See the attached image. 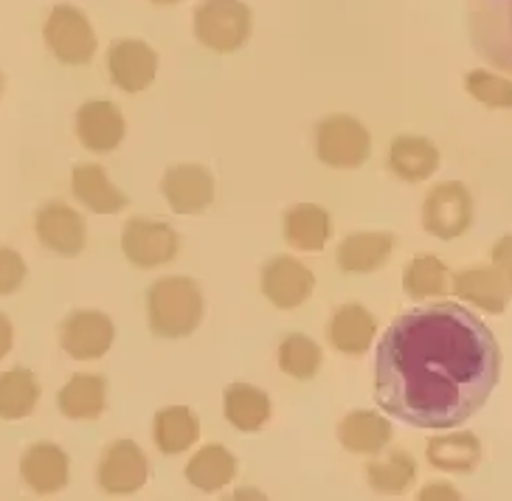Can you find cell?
<instances>
[{"mask_svg":"<svg viewBox=\"0 0 512 501\" xmlns=\"http://www.w3.org/2000/svg\"><path fill=\"white\" fill-rule=\"evenodd\" d=\"M501 375L493 330L453 302L414 307L375 352V403L403 426L448 431L484 409Z\"/></svg>","mask_w":512,"mask_h":501,"instance_id":"cell-1","label":"cell"},{"mask_svg":"<svg viewBox=\"0 0 512 501\" xmlns=\"http://www.w3.org/2000/svg\"><path fill=\"white\" fill-rule=\"evenodd\" d=\"M206 313L203 290L189 276H164L147 293V319L158 338H186L200 327Z\"/></svg>","mask_w":512,"mask_h":501,"instance_id":"cell-2","label":"cell"},{"mask_svg":"<svg viewBox=\"0 0 512 501\" xmlns=\"http://www.w3.org/2000/svg\"><path fill=\"white\" fill-rule=\"evenodd\" d=\"M254 29L251 9L242 0H203L195 9V37L214 54L240 51Z\"/></svg>","mask_w":512,"mask_h":501,"instance_id":"cell-3","label":"cell"},{"mask_svg":"<svg viewBox=\"0 0 512 501\" xmlns=\"http://www.w3.org/2000/svg\"><path fill=\"white\" fill-rule=\"evenodd\" d=\"M467 26L484 60L512 74V0H467Z\"/></svg>","mask_w":512,"mask_h":501,"instance_id":"cell-4","label":"cell"},{"mask_svg":"<svg viewBox=\"0 0 512 501\" xmlns=\"http://www.w3.org/2000/svg\"><path fill=\"white\" fill-rule=\"evenodd\" d=\"M372 155V133L349 113H330L316 124V158L330 169H358Z\"/></svg>","mask_w":512,"mask_h":501,"instance_id":"cell-5","label":"cell"},{"mask_svg":"<svg viewBox=\"0 0 512 501\" xmlns=\"http://www.w3.org/2000/svg\"><path fill=\"white\" fill-rule=\"evenodd\" d=\"M473 195L462 181H442L422 200V228L437 240H459L473 226Z\"/></svg>","mask_w":512,"mask_h":501,"instance_id":"cell-6","label":"cell"},{"mask_svg":"<svg viewBox=\"0 0 512 501\" xmlns=\"http://www.w3.org/2000/svg\"><path fill=\"white\" fill-rule=\"evenodd\" d=\"M43 43L62 65H88L96 57V31L91 20L76 6H54L43 26Z\"/></svg>","mask_w":512,"mask_h":501,"instance_id":"cell-7","label":"cell"},{"mask_svg":"<svg viewBox=\"0 0 512 501\" xmlns=\"http://www.w3.org/2000/svg\"><path fill=\"white\" fill-rule=\"evenodd\" d=\"M121 251L133 268H161L178 257L181 237L172 226L150 217H133L121 231Z\"/></svg>","mask_w":512,"mask_h":501,"instance_id":"cell-8","label":"cell"},{"mask_svg":"<svg viewBox=\"0 0 512 501\" xmlns=\"http://www.w3.org/2000/svg\"><path fill=\"white\" fill-rule=\"evenodd\" d=\"M34 234L40 245L62 259H74L88 245V223L65 200H48L34 214Z\"/></svg>","mask_w":512,"mask_h":501,"instance_id":"cell-9","label":"cell"},{"mask_svg":"<svg viewBox=\"0 0 512 501\" xmlns=\"http://www.w3.org/2000/svg\"><path fill=\"white\" fill-rule=\"evenodd\" d=\"M150 479V459L136 440H113L96 468V485L107 496H133Z\"/></svg>","mask_w":512,"mask_h":501,"instance_id":"cell-10","label":"cell"},{"mask_svg":"<svg viewBox=\"0 0 512 501\" xmlns=\"http://www.w3.org/2000/svg\"><path fill=\"white\" fill-rule=\"evenodd\" d=\"M116 341V324L102 310H74L60 324V347L74 361H99Z\"/></svg>","mask_w":512,"mask_h":501,"instance_id":"cell-11","label":"cell"},{"mask_svg":"<svg viewBox=\"0 0 512 501\" xmlns=\"http://www.w3.org/2000/svg\"><path fill=\"white\" fill-rule=\"evenodd\" d=\"M259 288L262 296L279 307V310H296L307 304V299L316 290V276L304 265L302 259L296 257H273L265 262L262 276H259Z\"/></svg>","mask_w":512,"mask_h":501,"instance_id":"cell-12","label":"cell"},{"mask_svg":"<svg viewBox=\"0 0 512 501\" xmlns=\"http://www.w3.org/2000/svg\"><path fill=\"white\" fill-rule=\"evenodd\" d=\"M76 138L88 152L105 155L119 150L127 138V119L121 107L110 99H91L76 110Z\"/></svg>","mask_w":512,"mask_h":501,"instance_id":"cell-13","label":"cell"},{"mask_svg":"<svg viewBox=\"0 0 512 501\" xmlns=\"http://www.w3.org/2000/svg\"><path fill=\"white\" fill-rule=\"evenodd\" d=\"M107 76L124 93H141L158 76V54L144 40H116L107 48Z\"/></svg>","mask_w":512,"mask_h":501,"instance_id":"cell-14","label":"cell"},{"mask_svg":"<svg viewBox=\"0 0 512 501\" xmlns=\"http://www.w3.org/2000/svg\"><path fill=\"white\" fill-rule=\"evenodd\" d=\"M20 479L37 496H57L71 479V456L57 442H34L20 456Z\"/></svg>","mask_w":512,"mask_h":501,"instance_id":"cell-15","label":"cell"},{"mask_svg":"<svg viewBox=\"0 0 512 501\" xmlns=\"http://www.w3.org/2000/svg\"><path fill=\"white\" fill-rule=\"evenodd\" d=\"M214 192V175L200 164L169 167L161 178V195L175 214H203L214 203Z\"/></svg>","mask_w":512,"mask_h":501,"instance_id":"cell-16","label":"cell"},{"mask_svg":"<svg viewBox=\"0 0 512 501\" xmlns=\"http://www.w3.org/2000/svg\"><path fill=\"white\" fill-rule=\"evenodd\" d=\"M451 293L484 313H504L512 302V285L490 265H470L451 276Z\"/></svg>","mask_w":512,"mask_h":501,"instance_id":"cell-17","label":"cell"},{"mask_svg":"<svg viewBox=\"0 0 512 501\" xmlns=\"http://www.w3.org/2000/svg\"><path fill=\"white\" fill-rule=\"evenodd\" d=\"M386 164L392 169L400 181L420 183L428 181L442 164L439 147L431 138L417 136V133H403L389 144V155Z\"/></svg>","mask_w":512,"mask_h":501,"instance_id":"cell-18","label":"cell"},{"mask_svg":"<svg viewBox=\"0 0 512 501\" xmlns=\"http://www.w3.org/2000/svg\"><path fill=\"white\" fill-rule=\"evenodd\" d=\"M397 237L386 231H358L341 240L335 259L344 274H375L394 254Z\"/></svg>","mask_w":512,"mask_h":501,"instance_id":"cell-19","label":"cell"},{"mask_svg":"<svg viewBox=\"0 0 512 501\" xmlns=\"http://www.w3.org/2000/svg\"><path fill=\"white\" fill-rule=\"evenodd\" d=\"M394 440L392 423L369 409L349 411L347 417H341L338 423V442L347 448L349 454L377 456L383 454Z\"/></svg>","mask_w":512,"mask_h":501,"instance_id":"cell-20","label":"cell"},{"mask_svg":"<svg viewBox=\"0 0 512 501\" xmlns=\"http://www.w3.org/2000/svg\"><path fill=\"white\" fill-rule=\"evenodd\" d=\"M327 335H330L332 350L347 358H361L377 338V321L363 304H341L332 313Z\"/></svg>","mask_w":512,"mask_h":501,"instance_id":"cell-21","label":"cell"},{"mask_svg":"<svg viewBox=\"0 0 512 501\" xmlns=\"http://www.w3.org/2000/svg\"><path fill=\"white\" fill-rule=\"evenodd\" d=\"M71 192L74 198L93 214H119L127 209V195L121 192L116 183L110 181L105 167L99 164H79L71 172Z\"/></svg>","mask_w":512,"mask_h":501,"instance_id":"cell-22","label":"cell"},{"mask_svg":"<svg viewBox=\"0 0 512 501\" xmlns=\"http://www.w3.org/2000/svg\"><path fill=\"white\" fill-rule=\"evenodd\" d=\"M57 409L62 417L79 420V423L99 420L107 409V378L96 372L71 375L57 395Z\"/></svg>","mask_w":512,"mask_h":501,"instance_id":"cell-23","label":"cell"},{"mask_svg":"<svg viewBox=\"0 0 512 501\" xmlns=\"http://www.w3.org/2000/svg\"><path fill=\"white\" fill-rule=\"evenodd\" d=\"M285 243L302 254H316L332 237V217L318 203H296L285 212L282 220Z\"/></svg>","mask_w":512,"mask_h":501,"instance_id":"cell-24","label":"cell"},{"mask_svg":"<svg viewBox=\"0 0 512 501\" xmlns=\"http://www.w3.org/2000/svg\"><path fill=\"white\" fill-rule=\"evenodd\" d=\"M425 459L431 468L445 473H470L482 462V440L473 431H453L425 442Z\"/></svg>","mask_w":512,"mask_h":501,"instance_id":"cell-25","label":"cell"},{"mask_svg":"<svg viewBox=\"0 0 512 501\" xmlns=\"http://www.w3.org/2000/svg\"><path fill=\"white\" fill-rule=\"evenodd\" d=\"M223 414L231 426L242 434H256L268 426L273 406L268 392L251 383H231L223 392Z\"/></svg>","mask_w":512,"mask_h":501,"instance_id":"cell-26","label":"cell"},{"mask_svg":"<svg viewBox=\"0 0 512 501\" xmlns=\"http://www.w3.org/2000/svg\"><path fill=\"white\" fill-rule=\"evenodd\" d=\"M237 456L228 451L226 445L211 442L197 448L195 456L186 465V482L197 487L200 493H217L237 479Z\"/></svg>","mask_w":512,"mask_h":501,"instance_id":"cell-27","label":"cell"},{"mask_svg":"<svg viewBox=\"0 0 512 501\" xmlns=\"http://www.w3.org/2000/svg\"><path fill=\"white\" fill-rule=\"evenodd\" d=\"M152 440L164 456L186 454L200 440V417L189 406H164L152 420Z\"/></svg>","mask_w":512,"mask_h":501,"instance_id":"cell-28","label":"cell"},{"mask_svg":"<svg viewBox=\"0 0 512 501\" xmlns=\"http://www.w3.org/2000/svg\"><path fill=\"white\" fill-rule=\"evenodd\" d=\"M40 395H43L40 380L26 366L0 372V420L15 423L31 417L37 411Z\"/></svg>","mask_w":512,"mask_h":501,"instance_id":"cell-29","label":"cell"},{"mask_svg":"<svg viewBox=\"0 0 512 501\" xmlns=\"http://www.w3.org/2000/svg\"><path fill=\"white\" fill-rule=\"evenodd\" d=\"M414 479H417V459L403 448H394L383 456L377 454V459L366 465V485L380 496H403L414 485Z\"/></svg>","mask_w":512,"mask_h":501,"instance_id":"cell-30","label":"cell"},{"mask_svg":"<svg viewBox=\"0 0 512 501\" xmlns=\"http://www.w3.org/2000/svg\"><path fill=\"white\" fill-rule=\"evenodd\" d=\"M403 290L414 302L445 296V293H451V271L442 259L428 257V254L411 259L403 271Z\"/></svg>","mask_w":512,"mask_h":501,"instance_id":"cell-31","label":"cell"},{"mask_svg":"<svg viewBox=\"0 0 512 501\" xmlns=\"http://www.w3.org/2000/svg\"><path fill=\"white\" fill-rule=\"evenodd\" d=\"M279 369L293 380H313L324 366V352L310 335L290 333L279 344Z\"/></svg>","mask_w":512,"mask_h":501,"instance_id":"cell-32","label":"cell"},{"mask_svg":"<svg viewBox=\"0 0 512 501\" xmlns=\"http://www.w3.org/2000/svg\"><path fill=\"white\" fill-rule=\"evenodd\" d=\"M465 91L487 107L512 110V79L487 68H476L465 76Z\"/></svg>","mask_w":512,"mask_h":501,"instance_id":"cell-33","label":"cell"},{"mask_svg":"<svg viewBox=\"0 0 512 501\" xmlns=\"http://www.w3.org/2000/svg\"><path fill=\"white\" fill-rule=\"evenodd\" d=\"M26 274H29V265L20 257V251L0 245V296H12L23 288Z\"/></svg>","mask_w":512,"mask_h":501,"instance_id":"cell-34","label":"cell"},{"mask_svg":"<svg viewBox=\"0 0 512 501\" xmlns=\"http://www.w3.org/2000/svg\"><path fill=\"white\" fill-rule=\"evenodd\" d=\"M490 259H493V268H496L498 274L512 285V234L496 240L493 251H490Z\"/></svg>","mask_w":512,"mask_h":501,"instance_id":"cell-35","label":"cell"},{"mask_svg":"<svg viewBox=\"0 0 512 501\" xmlns=\"http://www.w3.org/2000/svg\"><path fill=\"white\" fill-rule=\"evenodd\" d=\"M462 501V493L456 490L453 485H445V482H431V485H425L420 490V501Z\"/></svg>","mask_w":512,"mask_h":501,"instance_id":"cell-36","label":"cell"},{"mask_svg":"<svg viewBox=\"0 0 512 501\" xmlns=\"http://www.w3.org/2000/svg\"><path fill=\"white\" fill-rule=\"evenodd\" d=\"M15 347V324L9 321L6 313H0V361Z\"/></svg>","mask_w":512,"mask_h":501,"instance_id":"cell-37","label":"cell"},{"mask_svg":"<svg viewBox=\"0 0 512 501\" xmlns=\"http://www.w3.org/2000/svg\"><path fill=\"white\" fill-rule=\"evenodd\" d=\"M155 6H175V3H181V0H150Z\"/></svg>","mask_w":512,"mask_h":501,"instance_id":"cell-38","label":"cell"},{"mask_svg":"<svg viewBox=\"0 0 512 501\" xmlns=\"http://www.w3.org/2000/svg\"><path fill=\"white\" fill-rule=\"evenodd\" d=\"M0 96H3V74H0Z\"/></svg>","mask_w":512,"mask_h":501,"instance_id":"cell-39","label":"cell"}]
</instances>
